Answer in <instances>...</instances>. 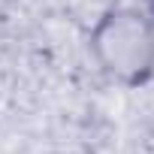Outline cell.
Returning <instances> with one entry per match:
<instances>
[{
	"label": "cell",
	"mask_w": 154,
	"mask_h": 154,
	"mask_svg": "<svg viewBox=\"0 0 154 154\" xmlns=\"http://www.w3.org/2000/svg\"><path fill=\"white\" fill-rule=\"evenodd\" d=\"M151 15H154V0H151Z\"/></svg>",
	"instance_id": "obj_2"
},
{
	"label": "cell",
	"mask_w": 154,
	"mask_h": 154,
	"mask_svg": "<svg viewBox=\"0 0 154 154\" xmlns=\"http://www.w3.org/2000/svg\"><path fill=\"white\" fill-rule=\"evenodd\" d=\"M88 48L106 79L139 88L154 79V18L133 6L106 9L91 27Z\"/></svg>",
	"instance_id": "obj_1"
}]
</instances>
